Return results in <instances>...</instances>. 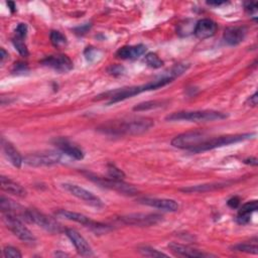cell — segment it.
Here are the masks:
<instances>
[{
    "mask_svg": "<svg viewBox=\"0 0 258 258\" xmlns=\"http://www.w3.org/2000/svg\"><path fill=\"white\" fill-rule=\"evenodd\" d=\"M173 79L170 78H166V77H162L158 80L155 81H151L145 85H141V86H135V87H128V88H122L119 90H114V91H110L107 93H104L102 95H99L96 100H101V99H109V104H113L116 102H120L123 100H126L128 98H131L135 95H138L142 92H146V91H151V90H156L158 88L164 87L167 84H169L170 82H172Z\"/></svg>",
    "mask_w": 258,
    "mask_h": 258,
    "instance_id": "obj_1",
    "label": "cell"
},
{
    "mask_svg": "<svg viewBox=\"0 0 258 258\" xmlns=\"http://www.w3.org/2000/svg\"><path fill=\"white\" fill-rule=\"evenodd\" d=\"M153 126V121L148 118H138V119H131L127 121H119L108 123L103 125L100 129L103 132L116 134V135H136L141 134L147 131L149 128Z\"/></svg>",
    "mask_w": 258,
    "mask_h": 258,
    "instance_id": "obj_2",
    "label": "cell"
},
{
    "mask_svg": "<svg viewBox=\"0 0 258 258\" xmlns=\"http://www.w3.org/2000/svg\"><path fill=\"white\" fill-rule=\"evenodd\" d=\"M228 115L214 110H199V111H180L174 112L165 117L167 121H190V122H205L222 120Z\"/></svg>",
    "mask_w": 258,
    "mask_h": 258,
    "instance_id": "obj_3",
    "label": "cell"
},
{
    "mask_svg": "<svg viewBox=\"0 0 258 258\" xmlns=\"http://www.w3.org/2000/svg\"><path fill=\"white\" fill-rule=\"evenodd\" d=\"M253 135H254L253 133H244V134H234V135H226V136L210 138V139H207L202 144H200L199 146L191 149L190 152L197 153V152H201V151L212 150V149H215L218 147H222V146L229 145L232 143H237L240 141L247 140V139L251 138Z\"/></svg>",
    "mask_w": 258,
    "mask_h": 258,
    "instance_id": "obj_4",
    "label": "cell"
},
{
    "mask_svg": "<svg viewBox=\"0 0 258 258\" xmlns=\"http://www.w3.org/2000/svg\"><path fill=\"white\" fill-rule=\"evenodd\" d=\"M2 220L5 226L21 241L30 244L36 241L32 232L22 223V220L19 218L7 213H2Z\"/></svg>",
    "mask_w": 258,
    "mask_h": 258,
    "instance_id": "obj_5",
    "label": "cell"
},
{
    "mask_svg": "<svg viewBox=\"0 0 258 258\" xmlns=\"http://www.w3.org/2000/svg\"><path fill=\"white\" fill-rule=\"evenodd\" d=\"M207 140V136L202 131H188L175 136L171 140V145L176 148L188 149L189 151Z\"/></svg>",
    "mask_w": 258,
    "mask_h": 258,
    "instance_id": "obj_6",
    "label": "cell"
},
{
    "mask_svg": "<svg viewBox=\"0 0 258 258\" xmlns=\"http://www.w3.org/2000/svg\"><path fill=\"white\" fill-rule=\"evenodd\" d=\"M61 159V153L55 150H46L34 152L24 157L23 161L30 166H47L58 163Z\"/></svg>",
    "mask_w": 258,
    "mask_h": 258,
    "instance_id": "obj_7",
    "label": "cell"
},
{
    "mask_svg": "<svg viewBox=\"0 0 258 258\" xmlns=\"http://www.w3.org/2000/svg\"><path fill=\"white\" fill-rule=\"evenodd\" d=\"M27 222L34 223L49 233H59L61 231L60 225L54 219L34 209H27Z\"/></svg>",
    "mask_w": 258,
    "mask_h": 258,
    "instance_id": "obj_8",
    "label": "cell"
},
{
    "mask_svg": "<svg viewBox=\"0 0 258 258\" xmlns=\"http://www.w3.org/2000/svg\"><path fill=\"white\" fill-rule=\"evenodd\" d=\"M55 215L59 218H63L66 220L69 221H74L76 223L82 224L85 227H88L92 230H94L95 232H100V231H106V229H108V226L92 221L90 218H88L87 216L80 214V213H76V212H72V211H68V210H59L55 213Z\"/></svg>",
    "mask_w": 258,
    "mask_h": 258,
    "instance_id": "obj_9",
    "label": "cell"
},
{
    "mask_svg": "<svg viewBox=\"0 0 258 258\" xmlns=\"http://www.w3.org/2000/svg\"><path fill=\"white\" fill-rule=\"evenodd\" d=\"M120 221L126 225H133L139 227H148L158 224L162 221V216L158 214H129L122 216Z\"/></svg>",
    "mask_w": 258,
    "mask_h": 258,
    "instance_id": "obj_10",
    "label": "cell"
},
{
    "mask_svg": "<svg viewBox=\"0 0 258 258\" xmlns=\"http://www.w3.org/2000/svg\"><path fill=\"white\" fill-rule=\"evenodd\" d=\"M88 177L92 180H94L95 182L99 183L100 185L102 186H105V187H108L110 189H114V190H117L121 194H124V195H135L137 192V189L131 185V184H128L126 182H124L123 180H118V179H114V178H105V177H100V176H93L91 174H88Z\"/></svg>",
    "mask_w": 258,
    "mask_h": 258,
    "instance_id": "obj_11",
    "label": "cell"
},
{
    "mask_svg": "<svg viewBox=\"0 0 258 258\" xmlns=\"http://www.w3.org/2000/svg\"><path fill=\"white\" fill-rule=\"evenodd\" d=\"M61 185L71 195L86 202L87 204L97 207V208L103 207V202L101 201V199L99 197L95 196L93 192L87 190L86 188L79 186L77 184H74V183H62Z\"/></svg>",
    "mask_w": 258,
    "mask_h": 258,
    "instance_id": "obj_12",
    "label": "cell"
},
{
    "mask_svg": "<svg viewBox=\"0 0 258 258\" xmlns=\"http://www.w3.org/2000/svg\"><path fill=\"white\" fill-rule=\"evenodd\" d=\"M41 63L58 73H68L73 69V61L66 54L48 55L41 60Z\"/></svg>",
    "mask_w": 258,
    "mask_h": 258,
    "instance_id": "obj_13",
    "label": "cell"
},
{
    "mask_svg": "<svg viewBox=\"0 0 258 258\" xmlns=\"http://www.w3.org/2000/svg\"><path fill=\"white\" fill-rule=\"evenodd\" d=\"M66 234L69 237V239L72 241V243L74 244V246L77 249L79 254H81L82 256H85V257H90V256L94 255L91 246L79 232H77L74 229H67Z\"/></svg>",
    "mask_w": 258,
    "mask_h": 258,
    "instance_id": "obj_14",
    "label": "cell"
},
{
    "mask_svg": "<svg viewBox=\"0 0 258 258\" xmlns=\"http://www.w3.org/2000/svg\"><path fill=\"white\" fill-rule=\"evenodd\" d=\"M0 209L2 213L13 215L20 220H24L27 222V209H24L22 206L8 198H5L3 196L0 198Z\"/></svg>",
    "mask_w": 258,
    "mask_h": 258,
    "instance_id": "obj_15",
    "label": "cell"
},
{
    "mask_svg": "<svg viewBox=\"0 0 258 258\" xmlns=\"http://www.w3.org/2000/svg\"><path fill=\"white\" fill-rule=\"evenodd\" d=\"M139 203L155 209L165 211V212H175L178 210V204L174 200H170V199L143 198L139 200Z\"/></svg>",
    "mask_w": 258,
    "mask_h": 258,
    "instance_id": "obj_16",
    "label": "cell"
},
{
    "mask_svg": "<svg viewBox=\"0 0 258 258\" xmlns=\"http://www.w3.org/2000/svg\"><path fill=\"white\" fill-rule=\"evenodd\" d=\"M217 31V24L215 21L209 18H204L201 19L197 22L195 28H194V33L195 35L200 38V39H206L211 36H213Z\"/></svg>",
    "mask_w": 258,
    "mask_h": 258,
    "instance_id": "obj_17",
    "label": "cell"
},
{
    "mask_svg": "<svg viewBox=\"0 0 258 258\" xmlns=\"http://www.w3.org/2000/svg\"><path fill=\"white\" fill-rule=\"evenodd\" d=\"M54 144L61 152H63L64 154L69 155L74 159L80 160L84 158V152L82 151V149L79 148L77 145H74L68 139L57 138L54 140Z\"/></svg>",
    "mask_w": 258,
    "mask_h": 258,
    "instance_id": "obj_18",
    "label": "cell"
},
{
    "mask_svg": "<svg viewBox=\"0 0 258 258\" xmlns=\"http://www.w3.org/2000/svg\"><path fill=\"white\" fill-rule=\"evenodd\" d=\"M246 36V28L243 26H231L224 31V40L229 45H237L241 43Z\"/></svg>",
    "mask_w": 258,
    "mask_h": 258,
    "instance_id": "obj_19",
    "label": "cell"
},
{
    "mask_svg": "<svg viewBox=\"0 0 258 258\" xmlns=\"http://www.w3.org/2000/svg\"><path fill=\"white\" fill-rule=\"evenodd\" d=\"M168 248L170 251L178 256H183V257H210L213 256L211 254H207L204 252H201L197 249L190 248L188 246H184L181 244H178L176 242H171L168 244Z\"/></svg>",
    "mask_w": 258,
    "mask_h": 258,
    "instance_id": "obj_20",
    "label": "cell"
},
{
    "mask_svg": "<svg viewBox=\"0 0 258 258\" xmlns=\"http://www.w3.org/2000/svg\"><path fill=\"white\" fill-rule=\"evenodd\" d=\"M145 51L146 46L144 44L126 45L119 48L116 52V55L121 59H135L144 54Z\"/></svg>",
    "mask_w": 258,
    "mask_h": 258,
    "instance_id": "obj_21",
    "label": "cell"
},
{
    "mask_svg": "<svg viewBox=\"0 0 258 258\" xmlns=\"http://www.w3.org/2000/svg\"><path fill=\"white\" fill-rule=\"evenodd\" d=\"M1 144H2V150L4 152L5 157L10 161V163L13 166L20 167L22 162H23V158L21 157L18 150L13 146L12 143L5 140L4 138H2Z\"/></svg>",
    "mask_w": 258,
    "mask_h": 258,
    "instance_id": "obj_22",
    "label": "cell"
},
{
    "mask_svg": "<svg viewBox=\"0 0 258 258\" xmlns=\"http://www.w3.org/2000/svg\"><path fill=\"white\" fill-rule=\"evenodd\" d=\"M0 182H1V188L4 191L19 198H23L26 196V190L24 189V187H22L19 183L13 181L12 179L2 175L0 178Z\"/></svg>",
    "mask_w": 258,
    "mask_h": 258,
    "instance_id": "obj_23",
    "label": "cell"
},
{
    "mask_svg": "<svg viewBox=\"0 0 258 258\" xmlns=\"http://www.w3.org/2000/svg\"><path fill=\"white\" fill-rule=\"evenodd\" d=\"M258 208V205H257V201H251V202H248L246 204H244L239 212H238V215H237V222L241 225H245L247 223H249L250 221V217L251 215L256 212Z\"/></svg>",
    "mask_w": 258,
    "mask_h": 258,
    "instance_id": "obj_24",
    "label": "cell"
},
{
    "mask_svg": "<svg viewBox=\"0 0 258 258\" xmlns=\"http://www.w3.org/2000/svg\"><path fill=\"white\" fill-rule=\"evenodd\" d=\"M227 185H228V182H216V183H207V184H199V185H195V186H188V187L181 188L180 190L184 191V192H205V191L222 188Z\"/></svg>",
    "mask_w": 258,
    "mask_h": 258,
    "instance_id": "obj_25",
    "label": "cell"
},
{
    "mask_svg": "<svg viewBox=\"0 0 258 258\" xmlns=\"http://www.w3.org/2000/svg\"><path fill=\"white\" fill-rule=\"evenodd\" d=\"M164 101H160V100H154V101H147L144 103H140L138 105H136L133 110L134 111H146V110H151V109H155V108H159L162 107V105L164 104Z\"/></svg>",
    "mask_w": 258,
    "mask_h": 258,
    "instance_id": "obj_26",
    "label": "cell"
},
{
    "mask_svg": "<svg viewBox=\"0 0 258 258\" xmlns=\"http://www.w3.org/2000/svg\"><path fill=\"white\" fill-rule=\"evenodd\" d=\"M50 41H51L52 45L55 46L56 48H59V47H62L64 45H67L66 36L57 30H52L50 32Z\"/></svg>",
    "mask_w": 258,
    "mask_h": 258,
    "instance_id": "obj_27",
    "label": "cell"
},
{
    "mask_svg": "<svg viewBox=\"0 0 258 258\" xmlns=\"http://www.w3.org/2000/svg\"><path fill=\"white\" fill-rule=\"evenodd\" d=\"M232 249L240 252H246V253H251V254H257L258 253V248L256 243L251 244V243H239L237 245H234Z\"/></svg>",
    "mask_w": 258,
    "mask_h": 258,
    "instance_id": "obj_28",
    "label": "cell"
},
{
    "mask_svg": "<svg viewBox=\"0 0 258 258\" xmlns=\"http://www.w3.org/2000/svg\"><path fill=\"white\" fill-rule=\"evenodd\" d=\"M145 62L153 69H158L163 66V61L158 57L156 53L153 52H149L145 55Z\"/></svg>",
    "mask_w": 258,
    "mask_h": 258,
    "instance_id": "obj_29",
    "label": "cell"
},
{
    "mask_svg": "<svg viewBox=\"0 0 258 258\" xmlns=\"http://www.w3.org/2000/svg\"><path fill=\"white\" fill-rule=\"evenodd\" d=\"M138 252L143 255V256H146V257H167L166 254L156 250V249H153L151 247H147V246H144V247H140L138 249Z\"/></svg>",
    "mask_w": 258,
    "mask_h": 258,
    "instance_id": "obj_30",
    "label": "cell"
},
{
    "mask_svg": "<svg viewBox=\"0 0 258 258\" xmlns=\"http://www.w3.org/2000/svg\"><path fill=\"white\" fill-rule=\"evenodd\" d=\"M12 43H13L14 47L17 49V51H18L22 56H27V55H28L27 46H26V44L24 43V41H23L22 38H19V37L14 36V37L12 38Z\"/></svg>",
    "mask_w": 258,
    "mask_h": 258,
    "instance_id": "obj_31",
    "label": "cell"
},
{
    "mask_svg": "<svg viewBox=\"0 0 258 258\" xmlns=\"http://www.w3.org/2000/svg\"><path fill=\"white\" fill-rule=\"evenodd\" d=\"M107 168H108L109 177L118 179V180H123V178L125 177V173L120 168H118L116 165L110 163V164H108Z\"/></svg>",
    "mask_w": 258,
    "mask_h": 258,
    "instance_id": "obj_32",
    "label": "cell"
},
{
    "mask_svg": "<svg viewBox=\"0 0 258 258\" xmlns=\"http://www.w3.org/2000/svg\"><path fill=\"white\" fill-rule=\"evenodd\" d=\"M3 255L6 258H20L22 255L19 252L18 249L12 247V246H6L3 249Z\"/></svg>",
    "mask_w": 258,
    "mask_h": 258,
    "instance_id": "obj_33",
    "label": "cell"
},
{
    "mask_svg": "<svg viewBox=\"0 0 258 258\" xmlns=\"http://www.w3.org/2000/svg\"><path fill=\"white\" fill-rule=\"evenodd\" d=\"M27 33V26L25 23H19L15 28V35L16 37L24 39Z\"/></svg>",
    "mask_w": 258,
    "mask_h": 258,
    "instance_id": "obj_34",
    "label": "cell"
},
{
    "mask_svg": "<svg viewBox=\"0 0 258 258\" xmlns=\"http://www.w3.org/2000/svg\"><path fill=\"white\" fill-rule=\"evenodd\" d=\"M108 72L113 76H121L124 74L125 69L120 64H113L108 69Z\"/></svg>",
    "mask_w": 258,
    "mask_h": 258,
    "instance_id": "obj_35",
    "label": "cell"
},
{
    "mask_svg": "<svg viewBox=\"0 0 258 258\" xmlns=\"http://www.w3.org/2000/svg\"><path fill=\"white\" fill-rule=\"evenodd\" d=\"M27 67H26V64L25 63H23V62H17V63H15L14 64V68H13V72L14 73H25V72H27Z\"/></svg>",
    "mask_w": 258,
    "mask_h": 258,
    "instance_id": "obj_36",
    "label": "cell"
},
{
    "mask_svg": "<svg viewBox=\"0 0 258 258\" xmlns=\"http://www.w3.org/2000/svg\"><path fill=\"white\" fill-rule=\"evenodd\" d=\"M85 55H86V58H87V59L92 60L93 58L96 57V55H97V50L94 49L93 47H87V49L85 50Z\"/></svg>",
    "mask_w": 258,
    "mask_h": 258,
    "instance_id": "obj_37",
    "label": "cell"
},
{
    "mask_svg": "<svg viewBox=\"0 0 258 258\" xmlns=\"http://www.w3.org/2000/svg\"><path fill=\"white\" fill-rule=\"evenodd\" d=\"M227 204H228V206H229L230 208L236 209V208H238V206L240 205V199H239L238 197H233V198H231L230 200H228Z\"/></svg>",
    "mask_w": 258,
    "mask_h": 258,
    "instance_id": "obj_38",
    "label": "cell"
},
{
    "mask_svg": "<svg viewBox=\"0 0 258 258\" xmlns=\"http://www.w3.org/2000/svg\"><path fill=\"white\" fill-rule=\"evenodd\" d=\"M245 9H246V11L253 13L257 10V3L256 2H247V3H245Z\"/></svg>",
    "mask_w": 258,
    "mask_h": 258,
    "instance_id": "obj_39",
    "label": "cell"
},
{
    "mask_svg": "<svg viewBox=\"0 0 258 258\" xmlns=\"http://www.w3.org/2000/svg\"><path fill=\"white\" fill-rule=\"evenodd\" d=\"M257 93H255L254 95H252L249 99H248V102L250 103L251 106H256L257 105Z\"/></svg>",
    "mask_w": 258,
    "mask_h": 258,
    "instance_id": "obj_40",
    "label": "cell"
},
{
    "mask_svg": "<svg viewBox=\"0 0 258 258\" xmlns=\"http://www.w3.org/2000/svg\"><path fill=\"white\" fill-rule=\"evenodd\" d=\"M245 163L247 164H251V165H257V158L255 157H251V158H248V159H245L244 160Z\"/></svg>",
    "mask_w": 258,
    "mask_h": 258,
    "instance_id": "obj_41",
    "label": "cell"
},
{
    "mask_svg": "<svg viewBox=\"0 0 258 258\" xmlns=\"http://www.w3.org/2000/svg\"><path fill=\"white\" fill-rule=\"evenodd\" d=\"M209 5H212V6H219V5H222V4H225L226 2L225 1H208L207 2Z\"/></svg>",
    "mask_w": 258,
    "mask_h": 258,
    "instance_id": "obj_42",
    "label": "cell"
},
{
    "mask_svg": "<svg viewBox=\"0 0 258 258\" xmlns=\"http://www.w3.org/2000/svg\"><path fill=\"white\" fill-rule=\"evenodd\" d=\"M88 28H90V25H88V24H86V25H84V26H80L79 28H76V31H78V32H82V33H84Z\"/></svg>",
    "mask_w": 258,
    "mask_h": 258,
    "instance_id": "obj_43",
    "label": "cell"
},
{
    "mask_svg": "<svg viewBox=\"0 0 258 258\" xmlns=\"http://www.w3.org/2000/svg\"><path fill=\"white\" fill-rule=\"evenodd\" d=\"M0 51H1V55H0V57H1V62H3L4 59L8 56V52H6L4 48H1Z\"/></svg>",
    "mask_w": 258,
    "mask_h": 258,
    "instance_id": "obj_44",
    "label": "cell"
},
{
    "mask_svg": "<svg viewBox=\"0 0 258 258\" xmlns=\"http://www.w3.org/2000/svg\"><path fill=\"white\" fill-rule=\"evenodd\" d=\"M7 5L10 7V10H11L12 12L15 11V5H14L13 2H7Z\"/></svg>",
    "mask_w": 258,
    "mask_h": 258,
    "instance_id": "obj_45",
    "label": "cell"
}]
</instances>
